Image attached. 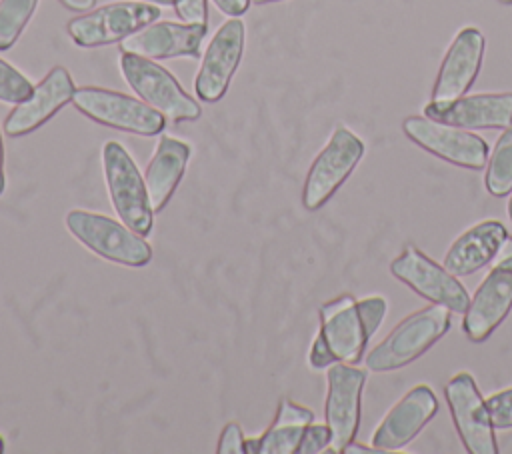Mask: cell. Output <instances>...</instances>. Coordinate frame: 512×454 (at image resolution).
Masks as SVG:
<instances>
[{
    "mask_svg": "<svg viewBox=\"0 0 512 454\" xmlns=\"http://www.w3.org/2000/svg\"><path fill=\"white\" fill-rule=\"evenodd\" d=\"M388 312L382 296H336L320 306V330L336 362L358 364Z\"/></svg>",
    "mask_w": 512,
    "mask_h": 454,
    "instance_id": "1",
    "label": "cell"
},
{
    "mask_svg": "<svg viewBox=\"0 0 512 454\" xmlns=\"http://www.w3.org/2000/svg\"><path fill=\"white\" fill-rule=\"evenodd\" d=\"M450 324V308L430 302L400 320L388 336L368 352L366 368L372 372H390L408 366L428 352L448 332Z\"/></svg>",
    "mask_w": 512,
    "mask_h": 454,
    "instance_id": "2",
    "label": "cell"
},
{
    "mask_svg": "<svg viewBox=\"0 0 512 454\" xmlns=\"http://www.w3.org/2000/svg\"><path fill=\"white\" fill-rule=\"evenodd\" d=\"M66 230L98 258L128 266L144 268L152 262V246L146 236H140L120 218H110L100 212L70 210L64 216Z\"/></svg>",
    "mask_w": 512,
    "mask_h": 454,
    "instance_id": "3",
    "label": "cell"
},
{
    "mask_svg": "<svg viewBox=\"0 0 512 454\" xmlns=\"http://www.w3.org/2000/svg\"><path fill=\"white\" fill-rule=\"evenodd\" d=\"M102 168L116 216L140 236H150L154 230V210L148 200L144 174L134 158L120 142L108 140L102 148Z\"/></svg>",
    "mask_w": 512,
    "mask_h": 454,
    "instance_id": "4",
    "label": "cell"
},
{
    "mask_svg": "<svg viewBox=\"0 0 512 454\" xmlns=\"http://www.w3.org/2000/svg\"><path fill=\"white\" fill-rule=\"evenodd\" d=\"M120 72L136 96L164 114L168 122L178 124L194 122L200 118V104L180 86L172 72L156 64L152 58L134 52H122Z\"/></svg>",
    "mask_w": 512,
    "mask_h": 454,
    "instance_id": "5",
    "label": "cell"
},
{
    "mask_svg": "<svg viewBox=\"0 0 512 454\" xmlns=\"http://www.w3.org/2000/svg\"><path fill=\"white\" fill-rule=\"evenodd\" d=\"M72 104L90 120L138 136H156L166 128V116L136 96L116 90L82 86L76 88Z\"/></svg>",
    "mask_w": 512,
    "mask_h": 454,
    "instance_id": "6",
    "label": "cell"
},
{
    "mask_svg": "<svg viewBox=\"0 0 512 454\" xmlns=\"http://www.w3.org/2000/svg\"><path fill=\"white\" fill-rule=\"evenodd\" d=\"M364 150L360 136L346 126H338L308 168L302 188L304 208L320 210L360 164Z\"/></svg>",
    "mask_w": 512,
    "mask_h": 454,
    "instance_id": "7",
    "label": "cell"
},
{
    "mask_svg": "<svg viewBox=\"0 0 512 454\" xmlns=\"http://www.w3.org/2000/svg\"><path fill=\"white\" fill-rule=\"evenodd\" d=\"M160 18V8L148 2H112L84 12L66 24L78 48H98L122 42Z\"/></svg>",
    "mask_w": 512,
    "mask_h": 454,
    "instance_id": "8",
    "label": "cell"
},
{
    "mask_svg": "<svg viewBox=\"0 0 512 454\" xmlns=\"http://www.w3.org/2000/svg\"><path fill=\"white\" fill-rule=\"evenodd\" d=\"M402 130L416 146L458 168L482 170L488 164V142L470 130L442 124L428 116H408L402 122Z\"/></svg>",
    "mask_w": 512,
    "mask_h": 454,
    "instance_id": "9",
    "label": "cell"
},
{
    "mask_svg": "<svg viewBox=\"0 0 512 454\" xmlns=\"http://www.w3.org/2000/svg\"><path fill=\"white\" fill-rule=\"evenodd\" d=\"M394 278L404 282L418 296L450 308V312L464 314L470 296L464 284L444 268V264L434 262L416 246H406L390 264Z\"/></svg>",
    "mask_w": 512,
    "mask_h": 454,
    "instance_id": "10",
    "label": "cell"
},
{
    "mask_svg": "<svg viewBox=\"0 0 512 454\" xmlns=\"http://www.w3.org/2000/svg\"><path fill=\"white\" fill-rule=\"evenodd\" d=\"M328 392L324 422L330 428V452H344L356 438L360 426V402L366 384V370L346 362H334L326 372Z\"/></svg>",
    "mask_w": 512,
    "mask_h": 454,
    "instance_id": "11",
    "label": "cell"
},
{
    "mask_svg": "<svg viewBox=\"0 0 512 454\" xmlns=\"http://www.w3.org/2000/svg\"><path fill=\"white\" fill-rule=\"evenodd\" d=\"M444 396L452 414L454 428L470 454H496L498 442L476 380L468 372L454 374L444 386Z\"/></svg>",
    "mask_w": 512,
    "mask_h": 454,
    "instance_id": "12",
    "label": "cell"
},
{
    "mask_svg": "<svg viewBox=\"0 0 512 454\" xmlns=\"http://www.w3.org/2000/svg\"><path fill=\"white\" fill-rule=\"evenodd\" d=\"M244 36L240 18H228L212 36L194 78V92L202 102H218L228 92L244 54Z\"/></svg>",
    "mask_w": 512,
    "mask_h": 454,
    "instance_id": "13",
    "label": "cell"
},
{
    "mask_svg": "<svg viewBox=\"0 0 512 454\" xmlns=\"http://www.w3.org/2000/svg\"><path fill=\"white\" fill-rule=\"evenodd\" d=\"M512 310V258L496 260L484 276L462 318V330L472 342H484Z\"/></svg>",
    "mask_w": 512,
    "mask_h": 454,
    "instance_id": "14",
    "label": "cell"
},
{
    "mask_svg": "<svg viewBox=\"0 0 512 454\" xmlns=\"http://www.w3.org/2000/svg\"><path fill=\"white\" fill-rule=\"evenodd\" d=\"M76 92L74 80L64 66H54L32 90V94L14 104L12 112L4 120V134L8 138H20L32 134L46 124L56 112L72 102Z\"/></svg>",
    "mask_w": 512,
    "mask_h": 454,
    "instance_id": "15",
    "label": "cell"
},
{
    "mask_svg": "<svg viewBox=\"0 0 512 454\" xmlns=\"http://www.w3.org/2000/svg\"><path fill=\"white\" fill-rule=\"evenodd\" d=\"M424 116L464 130H504L512 124V92H484L428 102Z\"/></svg>",
    "mask_w": 512,
    "mask_h": 454,
    "instance_id": "16",
    "label": "cell"
},
{
    "mask_svg": "<svg viewBox=\"0 0 512 454\" xmlns=\"http://www.w3.org/2000/svg\"><path fill=\"white\" fill-rule=\"evenodd\" d=\"M484 46V34L474 26H466L454 36L436 74L430 102L454 100L472 88L482 68Z\"/></svg>",
    "mask_w": 512,
    "mask_h": 454,
    "instance_id": "17",
    "label": "cell"
},
{
    "mask_svg": "<svg viewBox=\"0 0 512 454\" xmlns=\"http://www.w3.org/2000/svg\"><path fill=\"white\" fill-rule=\"evenodd\" d=\"M438 400L430 386L410 388L376 426L370 444L386 452L402 450L436 416Z\"/></svg>",
    "mask_w": 512,
    "mask_h": 454,
    "instance_id": "18",
    "label": "cell"
},
{
    "mask_svg": "<svg viewBox=\"0 0 512 454\" xmlns=\"http://www.w3.org/2000/svg\"><path fill=\"white\" fill-rule=\"evenodd\" d=\"M206 36V24L152 22L120 42L122 52H134L152 60L200 58V44Z\"/></svg>",
    "mask_w": 512,
    "mask_h": 454,
    "instance_id": "19",
    "label": "cell"
},
{
    "mask_svg": "<svg viewBox=\"0 0 512 454\" xmlns=\"http://www.w3.org/2000/svg\"><path fill=\"white\" fill-rule=\"evenodd\" d=\"M190 156L192 148L188 142L174 136H162L158 140L156 150L144 170V184L154 214L162 212L170 202L180 180L184 178Z\"/></svg>",
    "mask_w": 512,
    "mask_h": 454,
    "instance_id": "20",
    "label": "cell"
},
{
    "mask_svg": "<svg viewBox=\"0 0 512 454\" xmlns=\"http://www.w3.org/2000/svg\"><path fill=\"white\" fill-rule=\"evenodd\" d=\"M508 230L498 220H484L462 232L444 256V268L454 276H470L488 266L500 252Z\"/></svg>",
    "mask_w": 512,
    "mask_h": 454,
    "instance_id": "21",
    "label": "cell"
},
{
    "mask_svg": "<svg viewBox=\"0 0 512 454\" xmlns=\"http://www.w3.org/2000/svg\"><path fill=\"white\" fill-rule=\"evenodd\" d=\"M312 422L314 412L310 408L282 398L274 420L258 438V454H296L300 438Z\"/></svg>",
    "mask_w": 512,
    "mask_h": 454,
    "instance_id": "22",
    "label": "cell"
},
{
    "mask_svg": "<svg viewBox=\"0 0 512 454\" xmlns=\"http://www.w3.org/2000/svg\"><path fill=\"white\" fill-rule=\"evenodd\" d=\"M484 186L488 194L496 198H504L512 192V124L504 128L488 156Z\"/></svg>",
    "mask_w": 512,
    "mask_h": 454,
    "instance_id": "23",
    "label": "cell"
},
{
    "mask_svg": "<svg viewBox=\"0 0 512 454\" xmlns=\"http://www.w3.org/2000/svg\"><path fill=\"white\" fill-rule=\"evenodd\" d=\"M38 0H0V52L10 50L28 26Z\"/></svg>",
    "mask_w": 512,
    "mask_h": 454,
    "instance_id": "24",
    "label": "cell"
},
{
    "mask_svg": "<svg viewBox=\"0 0 512 454\" xmlns=\"http://www.w3.org/2000/svg\"><path fill=\"white\" fill-rule=\"evenodd\" d=\"M34 90V84L12 64L0 58V102L20 104Z\"/></svg>",
    "mask_w": 512,
    "mask_h": 454,
    "instance_id": "25",
    "label": "cell"
},
{
    "mask_svg": "<svg viewBox=\"0 0 512 454\" xmlns=\"http://www.w3.org/2000/svg\"><path fill=\"white\" fill-rule=\"evenodd\" d=\"M486 408L496 430L512 428V388L490 394L486 398Z\"/></svg>",
    "mask_w": 512,
    "mask_h": 454,
    "instance_id": "26",
    "label": "cell"
},
{
    "mask_svg": "<svg viewBox=\"0 0 512 454\" xmlns=\"http://www.w3.org/2000/svg\"><path fill=\"white\" fill-rule=\"evenodd\" d=\"M330 442H332V434H330V428L324 424H308L302 438H300V444L296 448V454H320V452H326L330 450Z\"/></svg>",
    "mask_w": 512,
    "mask_h": 454,
    "instance_id": "27",
    "label": "cell"
},
{
    "mask_svg": "<svg viewBox=\"0 0 512 454\" xmlns=\"http://www.w3.org/2000/svg\"><path fill=\"white\" fill-rule=\"evenodd\" d=\"M218 454H246V438L236 422H228L218 438Z\"/></svg>",
    "mask_w": 512,
    "mask_h": 454,
    "instance_id": "28",
    "label": "cell"
},
{
    "mask_svg": "<svg viewBox=\"0 0 512 454\" xmlns=\"http://www.w3.org/2000/svg\"><path fill=\"white\" fill-rule=\"evenodd\" d=\"M174 12L186 24H206L208 22V2L206 0H178L174 4Z\"/></svg>",
    "mask_w": 512,
    "mask_h": 454,
    "instance_id": "29",
    "label": "cell"
},
{
    "mask_svg": "<svg viewBox=\"0 0 512 454\" xmlns=\"http://www.w3.org/2000/svg\"><path fill=\"white\" fill-rule=\"evenodd\" d=\"M334 362H336V358L330 352V348L326 346L324 338L320 334H316V338H314V342L310 346V352H308L310 368H314V370H324L326 368L328 370Z\"/></svg>",
    "mask_w": 512,
    "mask_h": 454,
    "instance_id": "30",
    "label": "cell"
},
{
    "mask_svg": "<svg viewBox=\"0 0 512 454\" xmlns=\"http://www.w3.org/2000/svg\"><path fill=\"white\" fill-rule=\"evenodd\" d=\"M220 12H224L230 18H240L244 12H248L252 0H212Z\"/></svg>",
    "mask_w": 512,
    "mask_h": 454,
    "instance_id": "31",
    "label": "cell"
},
{
    "mask_svg": "<svg viewBox=\"0 0 512 454\" xmlns=\"http://www.w3.org/2000/svg\"><path fill=\"white\" fill-rule=\"evenodd\" d=\"M58 2L74 12H90L92 6L96 4V0H58Z\"/></svg>",
    "mask_w": 512,
    "mask_h": 454,
    "instance_id": "32",
    "label": "cell"
},
{
    "mask_svg": "<svg viewBox=\"0 0 512 454\" xmlns=\"http://www.w3.org/2000/svg\"><path fill=\"white\" fill-rule=\"evenodd\" d=\"M370 452H386V450H382V448H376V446H364V444H360V442H350L346 448H344V454H370Z\"/></svg>",
    "mask_w": 512,
    "mask_h": 454,
    "instance_id": "33",
    "label": "cell"
},
{
    "mask_svg": "<svg viewBox=\"0 0 512 454\" xmlns=\"http://www.w3.org/2000/svg\"><path fill=\"white\" fill-rule=\"evenodd\" d=\"M6 190V172H4V142H2V130H0V196Z\"/></svg>",
    "mask_w": 512,
    "mask_h": 454,
    "instance_id": "34",
    "label": "cell"
},
{
    "mask_svg": "<svg viewBox=\"0 0 512 454\" xmlns=\"http://www.w3.org/2000/svg\"><path fill=\"white\" fill-rule=\"evenodd\" d=\"M502 258H512V238L504 240V244H502V248H500V252L496 256V260H502Z\"/></svg>",
    "mask_w": 512,
    "mask_h": 454,
    "instance_id": "35",
    "label": "cell"
},
{
    "mask_svg": "<svg viewBox=\"0 0 512 454\" xmlns=\"http://www.w3.org/2000/svg\"><path fill=\"white\" fill-rule=\"evenodd\" d=\"M246 454H258V438L246 440Z\"/></svg>",
    "mask_w": 512,
    "mask_h": 454,
    "instance_id": "36",
    "label": "cell"
},
{
    "mask_svg": "<svg viewBox=\"0 0 512 454\" xmlns=\"http://www.w3.org/2000/svg\"><path fill=\"white\" fill-rule=\"evenodd\" d=\"M140 2H148V4H156V6H174L178 0H140Z\"/></svg>",
    "mask_w": 512,
    "mask_h": 454,
    "instance_id": "37",
    "label": "cell"
},
{
    "mask_svg": "<svg viewBox=\"0 0 512 454\" xmlns=\"http://www.w3.org/2000/svg\"><path fill=\"white\" fill-rule=\"evenodd\" d=\"M6 452V442H4V438L0 436V454H4Z\"/></svg>",
    "mask_w": 512,
    "mask_h": 454,
    "instance_id": "38",
    "label": "cell"
},
{
    "mask_svg": "<svg viewBox=\"0 0 512 454\" xmlns=\"http://www.w3.org/2000/svg\"><path fill=\"white\" fill-rule=\"evenodd\" d=\"M254 4H270V2H280V0H252Z\"/></svg>",
    "mask_w": 512,
    "mask_h": 454,
    "instance_id": "39",
    "label": "cell"
},
{
    "mask_svg": "<svg viewBox=\"0 0 512 454\" xmlns=\"http://www.w3.org/2000/svg\"><path fill=\"white\" fill-rule=\"evenodd\" d=\"M508 218L512 220V196H510V200H508Z\"/></svg>",
    "mask_w": 512,
    "mask_h": 454,
    "instance_id": "40",
    "label": "cell"
},
{
    "mask_svg": "<svg viewBox=\"0 0 512 454\" xmlns=\"http://www.w3.org/2000/svg\"><path fill=\"white\" fill-rule=\"evenodd\" d=\"M500 4H512V0H498Z\"/></svg>",
    "mask_w": 512,
    "mask_h": 454,
    "instance_id": "41",
    "label": "cell"
}]
</instances>
